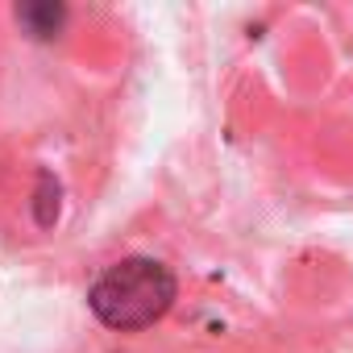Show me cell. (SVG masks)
<instances>
[{
  "label": "cell",
  "instance_id": "cell-1",
  "mask_svg": "<svg viewBox=\"0 0 353 353\" xmlns=\"http://www.w3.org/2000/svg\"><path fill=\"white\" fill-rule=\"evenodd\" d=\"M179 295L170 266L158 258H121L112 262L88 291V307L100 324L117 332H141L154 320H162Z\"/></svg>",
  "mask_w": 353,
  "mask_h": 353
},
{
  "label": "cell",
  "instance_id": "cell-2",
  "mask_svg": "<svg viewBox=\"0 0 353 353\" xmlns=\"http://www.w3.org/2000/svg\"><path fill=\"white\" fill-rule=\"evenodd\" d=\"M63 9L59 5H26V9H17V21L34 34V38H50L59 26H63Z\"/></svg>",
  "mask_w": 353,
  "mask_h": 353
}]
</instances>
